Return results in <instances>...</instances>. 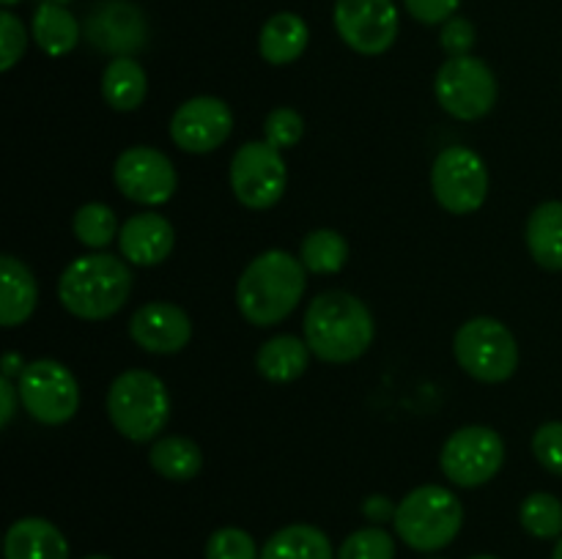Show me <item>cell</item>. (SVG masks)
I'll list each match as a JSON object with an SVG mask.
<instances>
[{
  "label": "cell",
  "mask_w": 562,
  "mask_h": 559,
  "mask_svg": "<svg viewBox=\"0 0 562 559\" xmlns=\"http://www.w3.org/2000/svg\"><path fill=\"white\" fill-rule=\"evenodd\" d=\"M505 464V442L494 427L467 425L450 433L439 453L442 475L459 488H477L494 480Z\"/></svg>",
  "instance_id": "9"
},
{
  "label": "cell",
  "mask_w": 562,
  "mask_h": 559,
  "mask_svg": "<svg viewBox=\"0 0 562 559\" xmlns=\"http://www.w3.org/2000/svg\"><path fill=\"white\" fill-rule=\"evenodd\" d=\"M311 354L313 351L305 340L294 338V334H278L258 349L256 367L267 381L289 384L307 370Z\"/></svg>",
  "instance_id": "22"
},
{
  "label": "cell",
  "mask_w": 562,
  "mask_h": 559,
  "mask_svg": "<svg viewBox=\"0 0 562 559\" xmlns=\"http://www.w3.org/2000/svg\"><path fill=\"white\" fill-rule=\"evenodd\" d=\"M38 301V285L31 269L16 255L0 261V323L5 329L20 327L33 316Z\"/></svg>",
  "instance_id": "19"
},
{
  "label": "cell",
  "mask_w": 562,
  "mask_h": 559,
  "mask_svg": "<svg viewBox=\"0 0 562 559\" xmlns=\"http://www.w3.org/2000/svg\"><path fill=\"white\" fill-rule=\"evenodd\" d=\"M14 3H20V0H3V5H14Z\"/></svg>",
  "instance_id": "44"
},
{
  "label": "cell",
  "mask_w": 562,
  "mask_h": 559,
  "mask_svg": "<svg viewBox=\"0 0 562 559\" xmlns=\"http://www.w3.org/2000/svg\"><path fill=\"white\" fill-rule=\"evenodd\" d=\"M5 559H69V540L47 518H20L3 537Z\"/></svg>",
  "instance_id": "18"
},
{
  "label": "cell",
  "mask_w": 562,
  "mask_h": 559,
  "mask_svg": "<svg viewBox=\"0 0 562 559\" xmlns=\"http://www.w3.org/2000/svg\"><path fill=\"white\" fill-rule=\"evenodd\" d=\"M22 409L42 425H64L80 409L77 378L58 360H36L16 378Z\"/></svg>",
  "instance_id": "8"
},
{
  "label": "cell",
  "mask_w": 562,
  "mask_h": 559,
  "mask_svg": "<svg viewBox=\"0 0 562 559\" xmlns=\"http://www.w3.org/2000/svg\"><path fill=\"white\" fill-rule=\"evenodd\" d=\"M0 425L9 427V422L14 420L16 414V403H22L20 400V389L11 384V378H0Z\"/></svg>",
  "instance_id": "38"
},
{
  "label": "cell",
  "mask_w": 562,
  "mask_h": 559,
  "mask_svg": "<svg viewBox=\"0 0 562 559\" xmlns=\"http://www.w3.org/2000/svg\"><path fill=\"white\" fill-rule=\"evenodd\" d=\"M552 559H562V537H558V546H554Z\"/></svg>",
  "instance_id": "40"
},
{
  "label": "cell",
  "mask_w": 562,
  "mask_h": 559,
  "mask_svg": "<svg viewBox=\"0 0 562 559\" xmlns=\"http://www.w3.org/2000/svg\"><path fill=\"white\" fill-rule=\"evenodd\" d=\"M428 559H445V557H428Z\"/></svg>",
  "instance_id": "45"
},
{
  "label": "cell",
  "mask_w": 562,
  "mask_h": 559,
  "mask_svg": "<svg viewBox=\"0 0 562 559\" xmlns=\"http://www.w3.org/2000/svg\"><path fill=\"white\" fill-rule=\"evenodd\" d=\"M119 247L132 266H157L173 252L176 230L162 214H132L119 230Z\"/></svg>",
  "instance_id": "17"
},
{
  "label": "cell",
  "mask_w": 562,
  "mask_h": 559,
  "mask_svg": "<svg viewBox=\"0 0 562 559\" xmlns=\"http://www.w3.org/2000/svg\"><path fill=\"white\" fill-rule=\"evenodd\" d=\"M307 269L285 250L252 258L236 283V307L252 327H274L296 310L305 296Z\"/></svg>",
  "instance_id": "2"
},
{
  "label": "cell",
  "mask_w": 562,
  "mask_h": 559,
  "mask_svg": "<svg viewBox=\"0 0 562 559\" xmlns=\"http://www.w3.org/2000/svg\"><path fill=\"white\" fill-rule=\"evenodd\" d=\"M434 93L448 115L459 121H477L497 104V77L486 60L475 55L448 58L439 66Z\"/></svg>",
  "instance_id": "7"
},
{
  "label": "cell",
  "mask_w": 562,
  "mask_h": 559,
  "mask_svg": "<svg viewBox=\"0 0 562 559\" xmlns=\"http://www.w3.org/2000/svg\"><path fill=\"white\" fill-rule=\"evenodd\" d=\"M470 559H499V557H492V554H475V557H470Z\"/></svg>",
  "instance_id": "41"
},
{
  "label": "cell",
  "mask_w": 562,
  "mask_h": 559,
  "mask_svg": "<svg viewBox=\"0 0 562 559\" xmlns=\"http://www.w3.org/2000/svg\"><path fill=\"white\" fill-rule=\"evenodd\" d=\"M431 192L448 214H472L488 197V168L467 146H450L434 159Z\"/></svg>",
  "instance_id": "10"
},
{
  "label": "cell",
  "mask_w": 562,
  "mask_h": 559,
  "mask_svg": "<svg viewBox=\"0 0 562 559\" xmlns=\"http://www.w3.org/2000/svg\"><path fill=\"white\" fill-rule=\"evenodd\" d=\"M519 521L527 535L538 540H554L562 537V502L554 493L536 491L521 502Z\"/></svg>",
  "instance_id": "28"
},
{
  "label": "cell",
  "mask_w": 562,
  "mask_h": 559,
  "mask_svg": "<svg viewBox=\"0 0 562 559\" xmlns=\"http://www.w3.org/2000/svg\"><path fill=\"white\" fill-rule=\"evenodd\" d=\"M93 49L113 58H135L146 49L148 25L143 11L130 0H102L91 9L82 25Z\"/></svg>",
  "instance_id": "14"
},
{
  "label": "cell",
  "mask_w": 562,
  "mask_h": 559,
  "mask_svg": "<svg viewBox=\"0 0 562 559\" xmlns=\"http://www.w3.org/2000/svg\"><path fill=\"white\" fill-rule=\"evenodd\" d=\"M148 77L135 58H113L102 71V96L119 113H132L146 102Z\"/></svg>",
  "instance_id": "24"
},
{
  "label": "cell",
  "mask_w": 562,
  "mask_h": 559,
  "mask_svg": "<svg viewBox=\"0 0 562 559\" xmlns=\"http://www.w3.org/2000/svg\"><path fill=\"white\" fill-rule=\"evenodd\" d=\"M300 261L313 274H338L349 261V241L333 228H318L302 239Z\"/></svg>",
  "instance_id": "27"
},
{
  "label": "cell",
  "mask_w": 562,
  "mask_h": 559,
  "mask_svg": "<svg viewBox=\"0 0 562 559\" xmlns=\"http://www.w3.org/2000/svg\"><path fill=\"white\" fill-rule=\"evenodd\" d=\"M234 132V113L217 96L187 99L170 118V140L187 153H209Z\"/></svg>",
  "instance_id": "15"
},
{
  "label": "cell",
  "mask_w": 562,
  "mask_h": 559,
  "mask_svg": "<svg viewBox=\"0 0 562 559\" xmlns=\"http://www.w3.org/2000/svg\"><path fill=\"white\" fill-rule=\"evenodd\" d=\"M532 455L543 469L562 477V422H543L532 433Z\"/></svg>",
  "instance_id": "34"
},
{
  "label": "cell",
  "mask_w": 562,
  "mask_h": 559,
  "mask_svg": "<svg viewBox=\"0 0 562 559\" xmlns=\"http://www.w3.org/2000/svg\"><path fill=\"white\" fill-rule=\"evenodd\" d=\"M395 513H398V504L390 497H384V493H373V497H368L366 502H362V515H366L373 526L395 521Z\"/></svg>",
  "instance_id": "37"
},
{
  "label": "cell",
  "mask_w": 562,
  "mask_h": 559,
  "mask_svg": "<svg viewBox=\"0 0 562 559\" xmlns=\"http://www.w3.org/2000/svg\"><path fill=\"white\" fill-rule=\"evenodd\" d=\"M527 250L547 272H562V201H547L527 219Z\"/></svg>",
  "instance_id": "21"
},
{
  "label": "cell",
  "mask_w": 562,
  "mask_h": 559,
  "mask_svg": "<svg viewBox=\"0 0 562 559\" xmlns=\"http://www.w3.org/2000/svg\"><path fill=\"white\" fill-rule=\"evenodd\" d=\"M453 354L461 370L483 384L508 381L519 367V345L514 332L497 318H472L453 338Z\"/></svg>",
  "instance_id": "6"
},
{
  "label": "cell",
  "mask_w": 562,
  "mask_h": 559,
  "mask_svg": "<svg viewBox=\"0 0 562 559\" xmlns=\"http://www.w3.org/2000/svg\"><path fill=\"white\" fill-rule=\"evenodd\" d=\"M305 343L322 362L346 365L373 345L376 323L366 301L349 290H324L305 312Z\"/></svg>",
  "instance_id": "1"
},
{
  "label": "cell",
  "mask_w": 562,
  "mask_h": 559,
  "mask_svg": "<svg viewBox=\"0 0 562 559\" xmlns=\"http://www.w3.org/2000/svg\"><path fill=\"white\" fill-rule=\"evenodd\" d=\"M82 559H110V557H104V554H91V557H82Z\"/></svg>",
  "instance_id": "43"
},
{
  "label": "cell",
  "mask_w": 562,
  "mask_h": 559,
  "mask_svg": "<svg viewBox=\"0 0 562 559\" xmlns=\"http://www.w3.org/2000/svg\"><path fill=\"white\" fill-rule=\"evenodd\" d=\"M305 135V118L291 107H274L263 121V140L278 151L294 148Z\"/></svg>",
  "instance_id": "32"
},
{
  "label": "cell",
  "mask_w": 562,
  "mask_h": 559,
  "mask_svg": "<svg viewBox=\"0 0 562 559\" xmlns=\"http://www.w3.org/2000/svg\"><path fill=\"white\" fill-rule=\"evenodd\" d=\"M71 230H75L77 241L86 244L88 250H104L110 241L119 236V223H115V212L104 203H82L71 219Z\"/></svg>",
  "instance_id": "29"
},
{
  "label": "cell",
  "mask_w": 562,
  "mask_h": 559,
  "mask_svg": "<svg viewBox=\"0 0 562 559\" xmlns=\"http://www.w3.org/2000/svg\"><path fill=\"white\" fill-rule=\"evenodd\" d=\"M22 370H25V362H22V354L11 351V354L3 356V376L5 378H20Z\"/></svg>",
  "instance_id": "39"
},
{
  "label": "cell",
  "mask_w": 562,
  "mask_h": 559,
  "mask_svg": "<svg viewBox=\"0 0 562 559\" xmlns=\"http://www.w3.org/2000/svg\"><path fill=\"white\" fill-rule=\"evenodd\" d=\"M38 3H58V5H66L69 0H38Z\"/></svg>",
  "instance_id": "42"
},
{
  "label": "cell",
  "mask_w": 562,
  "mask_h": 559,
  "mask_svg": "<svg viewBox=\"0 0 562 559\" xmlns=\"http://www.w3.org/2000/svg\"><path fill=\"white\" fill-rule=\"evenodd\" d=\"M404 5L412 20L423 25H445L456 16L461 0H404Z\"/></svg>",
  "instance_id": "36"
},
{
  "label": "cell",
  "mask_w": 562,
  "mask_h": 559,
  "mask_svg": "<svg viewBox=\"0 0 562 559\" xmlns=\"http://www.w3.org/2000/svg\"><path fill=\"white\" fill-rule=\"evenodd\" d=\"M148 464L159 477L173 482H187L198 477L203 466V453L192 438L187 436H162L154 442L148 453Z\"/></svg>",
  "instance_id": "26"
},
{
  "label": "cell",
  "mask_w": 562,
  "mask_h": 559,
  "mask_svg": "<svg viewBox=\"0 0 562 559\" xmlns=\"http://www.w3.org/2000/svg\"><path fill=\"white\" fill-rule=\"evenodd\" d=\"M206 559H261V551L250 532L239 526H223L209 535Z\"/></svg>",
  "instance_id": "31"
},
{
  "label": "cell",
  "mask_w": 562,
  "mask_h": 559,
  "mask_svg": "<svg viewBox=\"0 0 562 559\" xmlns=\"http://www.w3.org/2000/svg\"><path fill=\"white\" fill-rule=\"evenodd\" d=\"M335 31L360 55H382L398 38V9L393 0H338Z\"/></svg>",
  "instance_id": "13"
},
{
  "label": "cell",
  "mask_w": 562,
  "mask_h": 559,
  "mask_svg": "<svg viewBox=\"0 0 562 559\" xmlns=\"http://www.w3.org/2000/svg\"><path fill=\"white\" fill-rule=\"evenodd\" d=\"M27 49V31L22 20L11 11L0 14V69H14L16 60L25 55Z\"/></svg>",
  "instance_id": "33"
},
{
  "label": "cell",
  "mask_w": 562,
  "mask_h": 559,
  "mask_svg": "<svg viewBox=\"0 0 562 559\" xmlns=\"http://www.w3.org/2000/svg\"><path fill=\"white\" fill-rule=\"evenodd\" d=\"M475 25L464 16H453L442 25V33H439V44H442L445 53L450 58H461V55H470V49L475 47Z\"/></svg>",
  "instance_id": "35"
},
{
  "label": "cell",
  "mask_w": 562,
  "mask_h": 559,
  "mask_svg": "<svg viewBox=\"0 0 562 559\" xmlns=\"http://www.w3.org/2000/svg\"><path fill=\"white\" fill-rule=\"evenodd\" d=\"M130 338L148 354H176L192 338V321L173 301H148L130 321Z\"/></svg>",
  "instance_id": "16"
},
{
  "label": "cell",
  "mask_w": 562,
  "mask_h": 559,
  "mask_svg": "<svg viewBox=\"0 0 562 559\" xmlns=\"http://www.w3.org/2000/svg\"><path fill=\"white\" fill-rule=\"evenodd\" d=\"M113 181L121 195L140 206H162L179 186L173 162L151 146H132L121 151L113 164Z\"/></svg>",
  "instance_id": "12"
},
{
  "label": "cell",
  "mask_w": 562,
  "mask_h": 559,
  "mask_svg": "<svg viewBox=\"0 0 562 559\" xmlns=\"http://www.w3.org/2000/svg\"><path fill=\"white\" fill-rule=\"evenodd\" d=\"M395 535L409 548L434 554L448 548L464 526L461 499L445 486H417L398 502L395 513Z\"/></svg>",
  "instance_id": "4"
},
{
  "label": "cell",
  "mask_w": 562,
  "mask_h": 559,
  "mask_svg": "<svg viewBox=\"0 0 562 559\" xmlns=\"http://www.w3.org/2000/svg\"><path fill=\"white\" fill-rule=\"evenodd\" d=\"M335 559H395V537L382 526H366L340 543Z\"/></svg>",
  "instance_id": "30"
},
{
  "label": "cell",
  "mask_w": 562,
  "mask_h": 559,
  "mask_svg": "<svg viewBox=\"0 0 562 559\" xmlns=\"http://www.w3.org/2000/svg\"><path fill=\"white\" fill-rule=\"evenodd\" d=\"M307 42H311L307 22L294 11H280L263 22L261 33H258V53L267 64L285 66L302 58Z\"/></svg>",
  "instance_id": "20"
},
{
  "label": "cell",
  "mask_w": 562,
  "mask_h": 559,
  "mask_svg": "<svg viewBox=\"0 0 562 559\" xmlns=\"http://www.w3.org/2000/svg\"><path fill=\"white\" fill-rule=\"evenodd\" d=\"M289 186L283 153L267 140H250L231 159V190L247 208H272Z\"/></svg>",
  "instance_id": "11"
},
{
  "label": "cell",
  "mask_w": 562,
  "mask_h": 559,
  "mask_svg": "<svg viewBox=\"0 0 562 559\" xmlns=\"http://www.w3.org/2000/svg\"><path fill=\"white\" fill-rule=\"evenodd\" d=\"M31 31L38 49H44L53 58H60V55H69L77 47L82 27L66 5L38 3L36 11H33Z\"/></svg>",
  "instance_id": "23"
},
{
  "label": "cell",
  "mask_w": 562,
  "mask_h": 559,
  "mask_svg": "<svg viewBox=\"0 0 562 559\" xmlns=\"http://www.w3.org/2000/svg\"><path fill=\"white\" fill-rule=\"evenodd\" d=\"M130 261L91 252L80 255L64 269L58 280V299L66 310L82 321H104L126 305L132 294Z\"/></svg>",
  "instance_id": "3"
},
{
  "label": "cell",
  "mask_w": 562,
  "mask_h": 559,
  "mask_svg": "<svg viewBox=\"0 0 562 559\" xmlns=\"http://www.w3.org/2000/svg\"><path fill=\"white\" fill-rule=\"evenodd\" d=\"M261 559H335V551L318 526L291 524L263 543Z\"/></svg>",
  "instance_id": "25"
},
{
  "label": "cell",
  "mask_w": 562,
  "mask_h": 559,
  "mask_svg": "<svg viewBox=\"0 0 562 559\" xmlns=\"http://www.w3.org/2000/svg\"><path fill=\"white\" fill-rule=\"evenodd\" d=\"M108 417L130 442H154L170 420L168 387L148 370L121 373L108 389Z\"/></svg>",
  "instance_id": "5"
}]
</instances>
